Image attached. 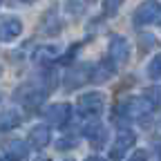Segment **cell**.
I'll return each instance as SVG.
<instances>
[{
	"instance_id": "2e32d148",
	"label": "cell",
	"mask_w": 161,
	"mask_h": 161,
	"mask_svg": "<svg viewBox=\"0 0 161 161\" xmlns=\"http://www.w3.org/2000/svg\"><path fill=\"white\" fill-rule=\"evenodd\" d=\"M146 98L152 103V108H159V105H161V85L148 87V90H146Z\"/></svg>"
},
{
	"instance_id": "277c9868",
	"label": "cell",
	"mask_w": 161,
	"mask_h": 161,
	"mask_svg": "<svg viewBox=\"0 0 161 161\" xmlns=\"http://www.w3.org/2000/svg\"><path fill=\"white\" fill-rule=\"evenodd\" d=\"M105 108V96L101 92H87L78 96V110L83 114H101Z\"/></svg>"
},
{
	"instance_id": "8992f818",
	"label": "cell",
	"mask_w": 161,
	"mask_h": 161,
	"mask_svg": "<svg viewBox=\"0 0 161 161\" xmlns=\"http://www.w3.org/2000/svg\"><path fill=\"white\" fill-rule=\"evenodd\" d=\"M20 34H23V23H20V18H3L0 20V43H11L16 40Z\"/></svg>"
},
{
	"instance_id": "ffe728a7",
	"label": "cell",
	"mask_w": 161,
	"mask_h": 161,
	"mask_svg": "<svg viewBox=\"0 0 161 161\" xmlns=\"http://www.w3.org/2000/svg\"><path fill=\"white\" fill-rule=\"evenodd\" d=\"M72 146H74V141H72V139H60V141H58V148H60V150L72 148Z\"/></svg>"
},
{
	"instance_id": "8fae6325",
	"label": "cell",
	"mask_w": 161,
	"mask_h": 161,
	"mask_svg": "<svg viewBox=\"0 0 161 161\" xmlns=\"http://www.w3.org/2000/svg\"><path fill=\"white\" fill-rule=\"evenodd\" d=\"M49 139H52V132H49V128L47 125H36V128H31V132H29V143L34 146V148H45L47 143H49Z\"/></svg>"
},
{
	"instance_id": "3957f363",
	"label": "cell",
	"mask_w": 161,
	"mask_h": 161,
	"mask_svg": "<svg viewBox=\"0 0 161 161\" xmlns=\"http://www.w3.org/2000/svg\"><path fill=\"white\" fill-rule=\"evenodd\" d=\"M152 110V103L146 98V96H132V98H128L125 103H121L119 105V112L121 114H125V116H130V119H139V116H143V114H148Z\"/></svg>"
},
{
	"instance_id": "ac0fdd59",
	"label": "cell",
	"mask_w": 161,
	"mask_h": 161,
	"mask_svg": "<svg viewBox=\"0 0 161 161\" xmlns=\"http://www.w3.org/2000/svg\"><path fill=\"white\" fill-rule=\"evenodd\" d=\"M123 0H103V16H114Z\"/></svg>"
},
{
	"instance_id": "5b68a950",
	"label": "cell",
	"mask_w": 161,
	"mask_h": 161,
	"mask_svg": "<svg viewBox=\"0 0 161 161\" xmlns=\"http://www.w3.org/2000/svg\"><path fill=\"white\" fill-rule=\"evenodd\" d=\"M69 116H72V105H67V103H54L45 110V119L56 128H65Z\"/></svg>"
},
{
	"instance_id": "5bb4252c",
	"label": "cell",
	"mask_w": 161,
	"mask_h": 161,
	"mask_svg": "<svg viewBox=\"0 0 161 161\" xmlns=\"http://www.w3.org/2000/svg\"><path fill=\"white\" fill-rule=\"evenodd\" d=\"M60 54V47L56 45H43V47H38L34 52V60L36 63H52V60H56Z\"/></svg>"
},
{
	"instance_id": "52a82bcc",
	"label": "cell",
	"mask_w": 161,
	"mask_h": 161,
	"mask_svg": "<svg viewBox=\"0 0 161 161\" xmlns=\"http://www.w3.org/2000/svg\"><path fill=\"white\" fill-rule=\"evenodd\" d=\"M134 146V132L132 130H121L116 134V141H114V146L110 150V157L112 159H121V157H125V152Z\"/></svg>"
},
{
	"instance_id": "44dd1931",
	"label": "cell",
	"mask_w": 161,
	"mask_h": 161,
	"mask_svg": "<svg viewBox=\"0 0 161 161\" xmlns=\"http://www.w3.org/2000/svg\"><path fill=\"white\" fill-rule=\"evenodd\" d=\"M85 161H105V159H101V157H87Z\"/></svg>"
},
{
	"instance_id": "4fadbf2b",
	"label": "cell",
	"mask_w": 161,
	"mask_h": 161,
	"mask_svg": "<svg viewBox=\"0 0 161 161\" xmlns=\"http://www.w3.org/2000/svg\"><path fill=\"white\" fill-rule=\"evenodd\" d=\"M85 136L92 141V143L98 148V146H103V141H105V128L98 123V121H92V123H87L85 125Z\"/></svg>"
},
{
	"instance_id": "4316f807",
	"label": "cell",
	"mask_w": 161,
	"mask_h": 161,
	"mask_svg": "<svg viewBox=\"0 0 161 161\" xmlns=\"http://www.w3.org/2000/svg\"><path fill=\"white\" fill-rule=\"evenodd\" d=\"M0 3H3V0H0Z\"/></svg>"
},
{
	"instance_id": "9c48e42d",
	"label": "cell",
	"mask_w": 161,
	"mask_h": 161,
	"mask_svg": "<svg viewBox=\"0 0 161 161\" xmlns=\"http://www.w3.org/2000/svg\"><path fill=\"white\" fill-rule=\"evenodd\" d=\"M92 67L90 65H78V67H72L67 74H65V87L67 90H74V87H80L87 78H92Z\"/></svg>"
},
{
	"instance_id": "d4e9b609",
	"label": "cell",
	"mask_w": 161,
	"mask_h": 161,
	"mask_svg": "<svg viewBox=\"0 0 161 161\" xmlns=\"http://www.w3.org/2000/svg\"><path fill=\"white\" fill-rule=\"evenodd\" d=\"M159 157H161V150H159Z\"/></svg>"
},
{
	"instance_id": "7a4b0ae2",
	"label": "cell",
	"mask_w": 161,
	"mask_h": 161,
	"mask_svg": "<svg viewBox=\"0 0 161 161\" xmlns=\"http://www.w3.org/2000/svg\"><path fill=\"white\" fill-rule=\"evenodd\" d=\"M45 94H47V90H43V87H36V85H23V87H18L16 98H18L25 108L36 110V108L45 101Z\"/></svg>"
},
{
	"instance_id": "7402d4cb",
	"label": "cell",
	"mask_w": 161,
	"mask_h": 161,
	"mask_svg": "<svg viewBox=\"0 0 161 161\" xmlns=\"http://www.w3.org/2000/svg\"><path fill=\"white\" fill-rule=\"evenodd\" d=\"M36 161H49V159H45V157H40V159H36Z\"/></svg>"
},
{
	"instance_id": "7c38bea8",
	"label": "cell",
	"mask_w": 161,
	"mask_h": 161,
	"mask_svg": "<svg viewBox=\"0 0 161 161\" xmlns=\"http://www.w3.org/2000/svg\"><path fill=\"white\" fill-rule=\"evenodd\" d=\"M27 143L25 141H9L7 143V148H5V154H7V159L9 161H25L27 159Z\"/></svg>"
},
{
	"instance_id": "484cf974",
	"label": "cell",
	"mask_w": 161,
	"mask_h": 161,
	"mask_svg": "<svg viewBox=\"0 0 161 161\" xmlns=\"http://www.w3.org/2000/svg\"><path fill=\"white\" fill-rule=\"evenodd\" d=\"M0 161H3V157H0Z\"/></svg>"
},
{
	"instance_id": "9a60e30c",
	"label": "cell",
	"mask_w": 161,
	"mask_h": 161,
	"mask_svg": "<svg viewBox=\"0 0 161 161\" xmlns=\"http://www.w3.org/2000/svg\"><path fill=\"white\" fill-rule=\"evenodd\" d=\"M112 74H114V65L110 63V58H105V60H101V63L92 69V80L101 83V80H108Z\"/></svg>"
},
{
	"instance_id": "603a6c76",
	"label": "cell",
	"mask_w": 161,
	"mask_h": 161,
	"mask_svg": "<svg viewBox=\"0 0 161 161\" xmlns=\"http://www.w3.org/2000/svg\"><path fill=\"white\" fill-rule=\"evenodd\" d=\"M20 3H36V0H20Z\"/></svg>"
},
{
	"instance_id": "d6986e66",
	"label": "cell",
	"mask_w": 161,
	"mask_h": 161,
	"mask_svg": "<svg viewBox=\"0 0 161 161\" xmlns=\"http://www.w3.org/2000/svg\"><path fill=\"white\" fill-rule=\"evenodd\" d=\"M128 161H148V154H146V150H136Z\"/></svg>"
},
{
	"instance_id": "ba28073f",
	"label": "cell",
	"mask_w": 161,
	"mask_h": 161,
	"mask_svg": "<svg viewBox=\"0 0 161 161\" xmlns=\"http://www.w3.org/2000/svg\"><path fill=\"white\" fill-rule=\"evenodd\" d=\"M110 58L114 60V63H125L128 60V54H130V45H128V40L123 36H112L110 38Z\"/></svg>"
},
{
	"instance_id": "6da1fadb",
	"label": "cell",
	"mask_w": 161,
	"mask_h": 161,
	"mask_svg": "<svg viewBox=\"0 0 161 161\" xmlns=\"http://www.w3.org/2000/svg\"><path fill=\"white\" fill-rule=\"evenodd\" d=\"M154 23H161V5L159 0H146L134 11V25L143 27V25H154Z\"/></svg>"
},
{
	"instance_id": "cb8c5ba5",
	"label": "cell",
	"mask_w": 161,
	"mask_h": 161,
	"mask_svg": "<svg viewBox=\"0 0 161 161\" xmlns=\"http://www.w3.org/2000/svg\"><path fill=\"white\" fill-rule=\"evenodd\" d=\"M65 161H74V159H65Z\"/></svg>"
},
{
	"instance_id": "30bf717a",
	"label": "cell",
	"mask_w": 161,
	"mask_h": 161,
	"mask_svg": "<svg viewBox=\"0 0 161 161\" xmlns=\"http://www.w3.org/2000/svg\"><path fill=\"white\" fill-rule=\"evenodd\" d=\"M20 121H23V116H20V112L16 108H7L0 112V130L7 132V130H14L20 125Z\"/></svg>"
},
{
	"instance_id": "e0dca14e",
	"label": "cell",
	"mask_w": 161,
	"mask_h": 161,
	"mask_svg": "<svg viewBox=\"0 0 161 161\" xmlns=\"http://www.w3.org/2000/svg\"><path fill=\"white\" fill-rule=\"evenodd\" d=\"M148 74H150V78H161V54H157V56L150 60Z\"/></svg>"
}]
</instances>
